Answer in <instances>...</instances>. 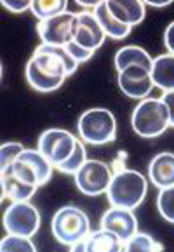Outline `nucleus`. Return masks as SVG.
Wrapping results in <instances>:
<instances>
[{
  "instance_id": "nucleus-1",
  "label": "nucleus",
  "mask_w": 174,
  "mask_h": 252,
  "mask_svg": "<svg viewBox=\"0 0 174 252\" xmlns=\"http://www.w3.org/2000/svg\"><path fill=\"white\" fill-rule=\"evenodd\" d=\"M148 193L146 178L139 171L122 169L117 171L111 178V183L106 189V197L113 207H124L134 211L143 204Z\"/></svg>"
},
{
  "instance_id": "nucleus-2",
  "label": "nucleus",
  "mask_w": 174,
  "mask_h": 252,
  "mask_svg": "<svg viewBox=\"0 0 174 252\" xmlns=\"http://www.w3.org/2000/svg\"><path fill=\"white\" fill-rule=\"evenodd\" d=\"M133 130L141 137H159L171 127L169 110L160 97H146L136 104L131 115Z\"/></svg>"
},
{
  "instance_id": "nucleus-3",
  "label": "nucleus",
  "mask_w": 174,
  "mask_h": 252,
  "mask_svg": "<svg viewBox=\"0 0 174 252\" xmlns=\"http://www.w3.org/2000/svg\"><path fill=\"white\" fill-rule=\"evenodd\" d=\"M77 130L78 137L87 145H108L117 137V120L106 108H91L80 115Z\"/></svg>"
},
{
  "instance_id": "nucleus-4",
  "label": "nucleus",
  "mask_w": 174,
  "mask_h": 252,
  "mask_svg": "<svg viewBox=\"0 0 174 252\" xmlns=\"http://www.w3.org/2000/svg\"><path fill=\"white\" fill-rule=\"evenodd\" d=\"M51 231L60 244L71 247L73 244L89 237L91 222L82 209L75 207V205H65L52 216Z\"/></svg>"
},
{
  "instance_id": "nucleus-5",
  "label": "nucleus",
  "mask_w": 174,
  "mask_h": 252,
  "mask_svg": "<svg viewBox=\"0 0 174 252\" xmlns=\"http://www.w3.org/2000/svg\"><path fill=\"white\" fill-rule=\"evenodd\" d=\"M12 172L28 185L42 186L52 178V171L56 167L42 155L38 150H25L14 163L11 165Z\"/></svg>"
},
{
  "instance_id": "nucleus-6",
  "label": "nucleus",
  "mask_w": 174,
  "mask_h": 252,
  "mask_svg": "<svg viewBox=\"0 0 174 252\" xmlns=\"http://www.w3.org/2000/svg\"><path fill=\"white\" fill-rule=\"evenodd\" d=\"M111 169L103 160L87 158L75 174V186L80 193L87 197H98L106 193L111 183Z\"/></svg>"
},
{
  "instance_id": "nucleus-7",
  "label": "nucleus",
  "mask_w": 174,
  "mask_h": 252,
  "mask_svg": "<svg viewBox=\"0 0 174 252\" xmlns=\"http://www.w3.org/2000/svg\"><path fill=\"white\" fill-rule=\"evenodd\" d=\"M4 228L11 235H23V237H35L40 228V212L30 200L12 202L4 212Z\"/></svg>"
},
{
  "instance_id": "nucleus-8",
  "label": "nucleus",
  "mask_w": 174,
  "mask_h": 252,
  "mask_svg": "<svg viewBox=\"0 0 174 252\" xmlns=\"http://www.w3.org/2000/svg\"><path fill=\"white\" fill-rule=\"evenodd\" d=\"M77 137L67 129H47L38 137L37 150L52 165L60 167L61 163L70 158L77 146Z\"/></svg>"
},
{
  "instance_id": "nucleus-9",
  "label": "nucleus",
  "mask_w": 174,
  "mask_h": 252,
  "mask_svg": "<svg viewBox=\"0 0 174 252\" xmlns=\"http://www.w3.org/2000/svg\"><path fill=\"white\" fill-rule=\"evenodd\" d=\"M106 33L101 28L100 21L93 11H82L75 14L73 19V42L82 47L94 51L104 44Z\"/></svg>"
},
{
  "instance_id": "nucleus-10",
  "label": "nucleus",
  "mask_w": 174,
  "mask_h": 252,
  "mask_svg": "<svg viewBox=\"0 0 174 252\" xmlns=\"http://www.w3.org/2000/svg\"><path fill=\"white\" fill-rule=\"evenodd\" d=\"M73 19L75 14L70 11L58 14L54 18L38 21L37 32L42 44L49 45H67L73 40Z\"/></svg>"
},
{
  "instance_id": "nucleus-11",
  "label": "nucleus",
  "mask_w": 174,
  "mask_h": 252,
  "mask_svg": "<svg viewBox=\"0 0 174 252\" xmlns=\"http://www.w3.org/2000/svg\"><path fill=\"white\" fill-rule=\"evenodd\" d=\"M152 71L143 66H129L119 71V89L131 99H146L153 91Z\"/></svg>"
},
{
  "instance_id": "nucleus-12",
  "label": "nucleus",
  "mask_w": 174,
  "mask_h": 252,
  "mask_svg": "<svg viewBox=\"0 0 174 252\" xmlns=\"http://www.w3.org/2000/svg\"><path fill=\"white\" fill-rule=\"evenodd\" d=\"M101 228L113 231L120 240L127 242L134 233H138V219L131 209L111 205V209L101 216Z\"/></svg>"
},
{
  "instance_id": "nucleus-13",
  "label": "nucleus",
  "mask_w": 174,
  "mask_h": 252,
  "mask_svg": "<svg viewBox=\"0 0 174 252\" xmlns=\"http://www.w3.org/2000/svg\"><path fill=\"white\" fill-rule=\"evenodd\" d=\"M106 7L117 21L127 26H136L146 16L143 0H106Z\"/></svg>"
},
{
  "instance_id": "nucleus-14",
  "label": "nucleus",
  "mask_w": 174,
  "mask_h": 252,
  "mask_svg": "<svg viewBox=\"0 0 174 252\" xmlns=\"http://www.w3.org/2000/svg\"><path fill=\"white\" fill-rule=\"evenodd\" d=\"M0 186H2V198H9L12 202H25L30 200L35 195L38 186L28 185L23 179L12 172L11 165L2 169V176H0Z\"/></svg>"
},
{
  "instance_id": "nucleus-15",
  "label": "nucleus",
  "mask_w": 174,
  "mask_h": 252,
  "mask_svg": "<svg viewBox=\"0 0 174 252\" xmlns=\"http://www.w3.org/2000/svg\"><path fill=\"white\" fill-rule=\"evenodd\" d=\"M148 178L160 189L174 186V153L162 152L153 157L148 165Z\"/></svg>"
},
{
  "instance_id": "nucleus-16",
  "label": "nucleus",
  "mask_w": 174,
  "mask_h": 252,
  "mask_svg": "<svg viewBox=\"0 0 174 252\" xmlns=\"http://www.w3.org/2000/svg\"><path fill=\"white\" fill-rule=\"evenodd\" d=\"M129 66H143L152 71L153 58L148 54L146 49L139 47V45H126L115 54V68L117 71H122Z\"/></svg>"
},
{
  "instance_id": "nucleus-17",
  "label": "nucleus",
  "mask_w": 174,
  "mask_h": 252,
  "mask_svg": "<svg viewBox=\"0 0 174 252\" xmlns=\"http://www.w3.org/2000/svg\"><path fill=\"white\" fill-rule=\"evenodd\" d=\"M152 78L155 87H159L164 93L174 91V54H160L159 58H153Z\"/></svg>"
},
{
  "instance_id": "nucleus-18",
  "label": "nucleus",
  "mask_w": 174,
  "mask_h": 252,
  "mask_svg": "<svg viewBox=\"0 0 174 252\" xmlns=\"http://www.w3.org/2000/svg\"><path fill=\"white\" fill-rule=\"evenodd\" d=\"M85 249L87 252H119L124 251V242L113 231L100 228L85 238Z\"/></svg>"
},
{
  "instance_id": "nucleus-19",
  "label": "nucleus",
  "mask_w": 174,
  "mask_h": 252,
  "mask_svg": "<svg viewBox=\"0 0 174 252\" xmlns=\"http://www.w3.org/2000/svg\"><path fill=\"white\" fill-rule=\"evenodd\" d=\"M93 12L98 18V21H100L101 28L104 30L106 37L115 38V40H124L126 37H129L133 28L127 25H122V23L117 21V19L110 14V11H108V7H106V0H101L100 5H98Z\"/></svg>"
},
{
  "instance_id": "nucleus-20",
  "label": "nucleus",
  "mask_w": 174,
  "mask_h": 252,
  "mask_svg": "<svg viewBox=\"0 0 174 252\" xmlns=\"http://www.w3.org/2000/svg\"><path fill=\"white\" fill-rule=\"evenodd\" d=\"M25 75H26L28 84H30L35 91H38V93H52V91H58L65 84V80H67V78L49 77V75L38 71L32 63H26Z\"/></svg>"
},
{
  "instance_id": "nucleus-21",
  "label": "nucleus",
  "mask_w": 174,
  "mask_h": 252,
  "mask_svg": "<svg viewBox=\"0 0 174 252\" xmlns=\"http://www.w3.org/2000/svg\"><path fill=\"white\" fill-rule=\"evenodd\" d=\"M68 2L67 0H34L32 12L38 18V21L54 18L58 14L67 12Z\"/></svg>"
},
{
  "instance_id": "nucleus-22",
  "label": "nucleus",
  "mask_w": 174,
  "mask_h": 252,
  "mask_svg": "<svg viewBox=\"0 0 174 252\" xmlns=\"http://www.w3.org/2000/svg\"><path fill=\"white\" fill-rule=\"evenodd\" d=\"M124 251H127V252H134V251L153 252V251H164V245L159 244V242L148 233H134L133 238L124 242Z\"/></svg>"
},
{
  "instance_id": "nucleus-23",
  "label": "nucleus",
  "mask_w": 174,
  "mask_h": 252,
  "mask_svg": "<svg viewBox=\"0 0 174 252\" xmlns=\"http://www.w3.org/2000/svg\"><path fill=\"white\" fill-rule=\"evenodd\" d=\"M2 252H37V245L32 242V237H23V235H11L2 238L0 242Z\"/></svg>"
},
{
  "instance_id": "nucleus-24",
  "label": "nucleus",
  "mask_w": 174,
  "mask_h": 252,
  "mask_svg": "<svg viewBox=\"0 0 174 252\" xmlns=\"http://www.w3.org/2000/svg\"><path fill=\"white\" fill-rule=\"evenodd\" d=\"M87 160V152H85V146H84V141L78 139L77 141V146H75L73 153L70 155V158L67 162H63L60 167H56L60 172H65V174H77V171L80 169L82 165L85 163Z\"/></svg>"
},
{
  "instance_id": "nucleus-25",
  "label": "nucleus",
  "mask_w": 174,
  "mask_h": 252,
  "mask_svg": "<svg viewBox=\"0 0 174 252\" xmlns=\"http://www.w3.org/2000/svg\"><path fill=\"white\" fill-rule=\"evenodd\" d=\"M157 209L166 221L174 224V186L162 188L157 197Z\"/></svg>"
},
{
  "instance_id": "nucleus-26",
  "label": "nucleus",
  "mask_w": 174,
  "mask_h": 252,
  "mask_svg": "<svg viewBox=\"0 0 174 252\" xmlns=\"http://www.w3.org/2000/svg\"><path fill=\"white\" fill-rule=\"evenodd\" d=\"M25 146L21 143H16V141H7L4 145L0 146V167L5 169V167L12 165L14 160L25 152Z\"/></svg>"
},
{
  "instance_id": "nucleus-27",
  "label": "nucleus",
  "mask_w": 174,
  "mask_h": 252,
  "mask_svg": "<svg viewBox=\"0 0 174 252\" xmlns=\"http://www.w3.org/2000/svg\"><path fill=\"white\" fill-rule=\"evenodd\" d=\"M67 51L71 54V58H73L75 61H77L78 64L80 63H85V61H89L91 58L94 56V51H89V49H85V47H82V45H78V44H75L73 40L71 42H68L67 45Z\"/></svg>"
},
{
  "instance_id": "nucleus-28",
  "label": "nucleus",
  "mask_w": 174,
  "mask_h": 252,
  "mask_svg": "<svg viewBox=\"0 0 174 252\" xmlns=\"http://www.w3.org/2000/svg\"><path fill=\"white\" fill-rule=\"evenodd\" d=\"M34 5V0H2V7L7 9L9 12L14 14H21V12L28 11Z\"/></svg>"
},
{
  "instance_id": "nucleus-29",
  "label": "nucleus",
  "mask_w": 174,
  "mask_h": 252,
  "mask_svg": "<svg viewBox=\"0 0 174 252\" xmlns=\"http://www.w3.org/2000/svg\"><path fill=\"white\" fill-rule=\"evenodd\" d=\"M164 45L167 47L169 54H174V21L169 23L164 32Z\"/></svg>"
},
{
  "instance_id": "nucleus-30",
  "label": "nucleus",
  "mask_w": 174,
  "mask_h": 252,
  "mask_svg": "<svg viewBox=\"0 0 174 252\" xmlns=\"http://www.w3.org/2000/svg\"><path fill=\"white\" fill-rule=\"evenodd\" d=\"M160 99L166 103L167 110H169V119H171V127H174V91H169V93H164Z\"/></svg>"
},
{
  "instance_id": "nucleus-31",
  "label": "nucleus",
  "mask_w": 174,
  "mask_h": 252,
  "mask_svg": "<svg viewBox=\"0 0 174 252\" xmlns=\"http://www.w3.org/2000/svg\"><path fill=\"white\" fill-rule=\"evenodd\" d=\"M173 0H143L144 5H152V7H166V5H169Z\"/></svg>"
}]
</instances>
